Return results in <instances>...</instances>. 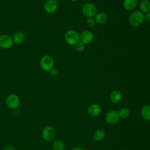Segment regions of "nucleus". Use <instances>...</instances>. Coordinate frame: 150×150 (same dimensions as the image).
I'll return each mask as SVG.
<instances>
[{"instance_id": "1", "label": "nucleus", "mask_w": 150, "mask_h": 150, "mask_svg": "<svg viewBox=\"0 0 150 150\" xmlns=\"http://www.w3.org/2000/svg\"><path fill=\"white\" fill-rule=\"evenodd\" d=\"M145 19V15L140 11H135L132 12L128 18L129 23L134 26L137 27L140 25Z\"/></svg>"}, {"instance_id": "2", "label": "nucleus", "mask_w": 150, "mask_h": 150, "mask_svg": "<svg viewBox=\"0 0 150 150\" xmlns=\"http://www.w3.org/2000/svg\"><path fill=\"white\" fill-rule=\"evenodd\" d=\"M64 39L69 45L76 46L80 42V35L76 30L70 29L66 32Z\"/></svg>"}, {"instance_id": "3", "label": "nucleus", "mask_w": 150, "mask_h": 150, "mask_svg": "<svg viewBox=\"0 0 150 150\" xmlns=\"http://www.w3.org/2000/svg\"><path fill=\"white\" fill-rule=\"evenodd\" d=\"M40 66L42 70L50 71L54 67V60L49 55L43 56L40 60Z\"/></svg>"}, {"instance_id": "4", "label": "nucleus", "mask_w": 150, "mask_h": 150, "mask_svg": "<svg viewBox=\"0 0 150 150\" xmlns=\"http://www.w3.org/2000/svg\"><path fill=\"white\" fill-rule=\"evenodd\" d=\"M81 11L84 15L87 18L94 17L97 13L96 6L91 2H87L84 4L82 6Z\"/></svg>"}, {"instance_id": "5", "label": "nucleus", "mask_w": 150, "mask_h": 150, "mask_svg": "<svg viewBox=\"0 0 150 150\" xmlns=\"http://www.w3.org/2000/svg\"><path fill=\"white\" fill-rule=\"evenodd\" d=\"M20 100L18 96L15 94L8 95L6 98V104L8 108L11 109H15L19 105Z\"/></svg>"}, {"instance_id": "6", "label": "nucleus", "mask_w": 150, "mask_h": 150, "mask_svg": "<svg viewBox=\"0 0 150 150\" xmlns=\"http://www.w3.org/2000/svg\"><path fill=\"white\" fill-rule=\"evenodd\" d=\"M58 4L56 0H47L43 5L45 11L49 13L52 14L57 9Z\"/></svg>"}, {"instance_id": "7", "label": "nucleus", "mask_w": 150, "mask_h": 150, "mask_svg": "<svg viewBox=\"0 0 150 150\" xmlns=\"http://www.w3.org/2000/svg\"><path fill=\"white\" fill-rule=\"evenodd\" d=\"M55 135V130L51 126H47L43 128L42 132V137L46 141H50L53 139Z\"/></svg>"}, {"instance_id": "8", "label": "nucleus", "mask_w": 150, "mask_h": 150, "mask_svg": "<svg viewBox=\"0 0 150 150\" xmlns=\"http://www.w3.org/2000/svg\"><path fill=\"white\" fill-rule=\"evenodd\" d=\"M12 38L8 35L4 34L0 36V47L4 49L10 48L13 45Z\"/></svg>"}, {"instance_id": "9", "label": "nucleus", "mask_w": 150, "mask_h": 150, "mask_svg": "<svg viewBox=\"0 0 150 150\" xmlns=\"http://www.w3.org/2000/svg\"><path fill=\"white\" fill-rule=\"evenodd\" d=\"M105 121L110 124H114L118 122L120 120V116L118 112L116 111H110L105 116Z\"/></svg>"}, {"instance_id": "10", "label": "nucleus", "mask_w": 150, "mask_h": 150, "mask_svg": "<svg viewBox=\"0 0 150 150\" xmlns=\"http://www.w3.org/2000/svg\"><path fill=\"white\" fill-rule=\"evenodd\" d=\"M93 39V33L88 30H83L80 35V41L84 44H88Z\"/></svg>"}, {"instance_id": "11", "label": "nucleus", "mask_w": 150, "mask_h": 150, "mask_svg": "<svg viewBox=\"0 0 150 150\" xmlns=\"http://www.w3.org/2000/svg\"><path fill=\"white\" fill-rule=\"evenodd\" d=\"M101 112V107L97 104H93L88 108V112L92 117H96L100 114Z\"/></svg>"}, {"instance_id": "12", "label": "nucleus", "mask_w": 150, "mask_h": 150, "mask_svg": "<svg viewBox=\"0 0 150 150\" xmlns=\"http://www.w3.org/2000/svg\"><path fill=\"white\" fill-rule=\"evenodd\" d=\"M138 5V0H124L122 6L127 11H132Z\"/></svg>"}, {"instance_id": "13", "label": "nucleus", "mask_w": 150, "mask_h": 150, "mask_svg": "<svg viewBox=\"0 0 150 150\" xmlns=\"http://www.w3.org/2000/svg\"><path fill=\"white\" fill-rule=\"evenodd\" d=\"M25 35L23 32L21 31H18L15 32L12 37V40L13 42H14L15 44L20 45L25 40Z\"/></svg>"}, {"instance_id": "14", "label": "nucleus", "mask_w": 150, "mask_h": 150, "mask_svg": "<svg viewBox=\"0 0 150 150\" xmlns=\"http://www.w3.org/2000/svg\"><path fill=\"white\" fill-rule=\"evenodd\" d=\"M110 98L112 103L116 104L121 101L122 98V94L120 91L114 90L111 93Z\"/></svg>"}, {"instance_id": "15", "label": "nucleus", "mask_w": 150, "mask_h": 150, "mask_svg": "<svg viewBox=\"0 0 150 150\" xmlns=\"http://www.w3.org/2000/svg\"><path fill=\"white\" fill-rule=\"evenodd\" d=\"M94 18L96 21V22L100 25L105 23L108 19L107 15L104 12L97 13Z\"/></svg>"}, {"instance_id": "16", "label": "nucleus", "mask_w": 150, "mask_h": 150, "mask_svg": "<svg viewBox=\"0 0 150 150\" xmlns=\"http://www.w3.org/2000/svg\"><path fill=\"white\" fill-rule=\"evenodd\" d=\"M140 11L143 13L150 11V2L148 0H142L139 4Z\"/></svg>"}, {"instance_id": "17", "label": "nucleus", "mask_w": 150, "mask_h": 150, "mask_svg": "<svg viewBox=\"0 0 150 150\" xmlns=\"http://www.w3.org/2000/svg\"><path fill=\"white\" fill-rule=\"evenodd\" d=\"M104 136H105V132L104 131V130L100 129L94 131L93 137L96 141L98 142V141H101L104 138Z\"/></svg>"}, {"instance_id": "18", "label": "nucleus", "mask_w": 150, "mask_h": 150, "mask_svg": "<svg viewBox=\"0 0 150 150\" xmlns=\"http://www.w3.org/2000/svg\"><path fill=\"white\" fill-rule=\"evenodd\" d=\"M141 115L142 117L146 120H150V105H144L141 109Z\"/></svg>"}, {"instance_id": "19", "label": "nucleus", "mask_w": 150, "mask_h": 150, "mask_svg": "<svg viewBox=\"0 0 150 150\" xmlns=\"http://www.w3.org/2000/svg\"><path fill=\"white\" fill-rule=\"evenodd\" d=\"M53 150H63L64 145L63 142L60 140H56L53 143Z\"/></svg>"}, {"instance_id": "20", "label": "nucleus", "mask_w": 150, "mask_h": 150, "mask_svg": "<svg viewBox=\"0 0 150 150\" xmlns=\"http://www.w3.org/2000/svg\"><path fill=\"white\" fill-rule=\"evenodd\" d=\"M130 114V111L128 108L126 107H123L121 108L118 112V114L120 117L122 118H127Z\"/></svg>"}, {"instance_id": "21", "label": "nucleus", "mask_w": 150, "mask_h": 150, "mask_svg": "<svg viewBox=\"0 0 150 150\" xmlns=\"http://www.w3.org/2000/svg\"><path fill=\"white\" fill-rule=\"evenodd\" d=\"M75 46H76V50L78 52H81L84 51V50L85 49V47H86L85 44H84L83 43H82L80 41Z\"/></svg>"}, {"instance_id": "22", "label": "nucleus", "mask_w": 150, "mask_h": 150, "mask_svg": "<svg viewBox=\"0 0 150 150\" xmlns=\"http://www.w3.org/2000/svg\"><path fill=\"white\" fill-rule=\"evenodd\" d=\"M96 22L94 19V17H91V18H87L86 19V24L89 26V27H94L96 25Z\"/></svg>"}, {"instance_id": "23", "label": "nucleus", "mask_w": 150, "mask_h": 150, "mask_svg": "<svg viewBox=\"0 0 150 150\" xmlns=\"http://www.w3.org/2000/svg\"><path fill=\"white\" fill-rule=\"evenodd\" d=\"M50 74L52 75V76H56L57 74H58V71H57V70L54 69V68H53L50 71Z\"/></svg>"}, {"instance_id": "24", "label": "nucleus", "mask_w": 150, "mask_h": 150, "mask_svg": "<svg viewBox=\"0 0 150 150\" xmlns=\"http://www.w3.org/2000/svg\"><path fill=\"white\" fill-rule=\"evenodd\" d=\"M145 19L148 22H150V11L146 13V15H145Z\"/></svg>"}, {"instance_id": "25", "label": "nucleus", "mask_w": 150, "mask_h": 150, "mask_svg": "<svg viewBox=\"0 0 150 150\" xmlns=\"http://www.w3.org/2000/svg\"><path fill=\"white\" fill-rule=\"evenodd\" d=\"M3 150H16L15 148L11 146H6L5 148H4L3 149Z\"/></svg>"}, {"instance_id": "26", "label": "nucleus", "mask_w": 150, "mask_h": 150, "mask_svg": "<svg viewBox=\"0 0 150 150\" xmlns=\"http://www.w3.org/2000/svg\"><path fill=\"white\" fill-rule=\"evenodd\" d=\"M72 150H84V149L80 147H75Z\"/></svg>"}, {"instance_id": "27", "label": "nucleus", "mask_w": 150, "mask_h": 150, "mask_svg": "<svg viewBox=\"0 0 150 150\" xmlns=\"http://www.w3.org/2000/svg\"><path fill=\"white\" fill-rule=\"evenodd\" d=\"M70 1H72V2H76V1H79V0H70Z\"/></svg>"}]
</instances>
